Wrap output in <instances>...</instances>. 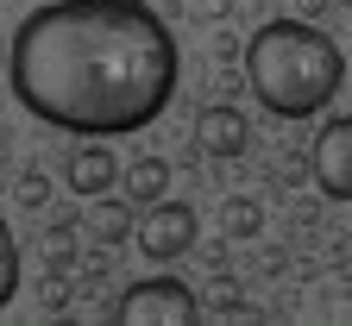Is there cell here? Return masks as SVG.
Masks as SVG:
<instances>
[{"label": "cell", "mask_w": 352, "mask_h": 326, "mask_svg": "<svg viewBox=\"0 0 352 326\" xmlns=\"http://www.w3.org/2000/svg\"><path fill=\"white\" fill-rule=\"evenodd\" d=\"M113 320H126V326H189V320H201V301L176 276H145V283H132L120 295Z\"/></svg>", "instance_id": "3957f363"}, {"label": "cell", "mask_w": 352, "mask_h": 326, "mask_svg": "<svg viewBox=\"0 0 352 326\" xmlns=\"http://www.w3.org/2000/svg\"><path fill=\"white\" fill-rule=\"evenodd\" d=\"M340 7H352V0H340Z\"/></svg>", "instance_id": "5bb4252c"}, {"label": "cell", "mask_w": 352, "mask_h": 326, "mask_svg": "<svg viewBox=\"0 0 352 326\" xmlns=\"http://www.w3.org/2000/svg\"><path fill=\"white\" fill-rule=\"evenodd\" d=\"M69 189L88 201V195H107L113 182H120V163H113V151L107 145H82V151H69Z\"/></svg>", "instance_id": "52a82bcc"}, {"label": "cell", "mask_w": 352, "mask_h": 326, "mask_svg": "<svg viewBox=\"0 0 352 326\" xmlns=\"http://www.w3.org/2000/svg\"><path fill=\"white\" fill-rule=\"evenodd\" d=\"M126 189H132V201H157V195H170V163L164 157H139V163H132L126 170Z\"/></svg>", "instance_id": "9c48e42d"}, {"label": "cell", "mask_w": 352, "mask_h": 326, "mask_svg": "<svg viewBox=\"0 0 352 326\" xmlns=\"http://www.w3.org/2000/svg\"><path fill=\"white\" fill-rule=\"evenodd\" d=\"M19 201L25 207H44V201H51V182H44V176H19Z\"/></svg>", "instance_id": "4fadbf2b"}, {"label": "cell", "mask_w": 352, "mask_h": 326, "mask_svg": "<svg viewBox=\"0 0 352 326\" xmlns=\"http://www.w3.org/2000/svg\"><path fill=\"white\" fill-rule=\"evenodd\" d=\"M189 245H195V207L157 195V201L139 213V251H145L151 264H176V257H189Z\"/></svg>", "instance_id": "277c9868"}, {"label": "cell", "mask_w": 352, "mask_h": 326, "mask_svg": "<svg viewBox=\"0 0 352 326\" xmlns=\"http://www.w3.org/2000/svg\"><path fill=\"white\" fill-rule=\"evenodd\" d=\"M88 245H126L132 239V201H120V195H88Z\"/></svg>", "instance_id": "ba28073f"}, {"label": "cell", "mask_w": 352, "mask_h": 326, "mask_svg": "<svg viewBox=\"0 0 352 326\" xmlns=\"http://www.w3.org/2000/svg\"><path fill=\"white\" fill-rule=\"evenodd\" d=\"M13 295H19V239H13L7 213H0V307H7Z\"/></svg>", "instance_id": "30bf717a"}, {"label": "cell", "mask_w": 352, "mask_h": 326, "mask_svg": "<svg viewBox=\"0 0 352 326\" xmlns=\"http://www.w3.org/2000/svg\"><path fill=\"white\" fill-rule=\"evenodd\" d=\"M308 170H315V189L327 201H352V113L327 119L308 145Z\"/></svg>", "instance_id": "5b68a950"}, {"label": "cell", "mask_w": 352, "mask_h": 326, "mask_svg": "<svg viewBox=\"0 0 352 326\" xmlns=\"http://www.w3.org/2000/svg\"><path fill=\"white\" fill-rule=\"evenodd\" d=\"M7 82L44 126L126 138L176 101L183 51L145 0H44L7 44Z\"/></svg>", "instance_id": "6da1fadb"}, {"label": "cell", "mask_w": 352, "mask_h": 326, "mask_svg": "<svg viewBox=\"0 0 352 326\" xmlns=\"http://www.w3.org/2000/svg\"><path fill=\"white\" fill-rule=\"evenodd\" d=\"M195 145H201L208 157H245L252 126H245L239 107H201V119H195Z\"/></svg>", "instance_id": "8992f818"}, {"label": "cell", "mask_w": 352, "mask_h": 326, "mask_svg": "<svg viewBox=\"0 0 352 326\" xmlns=\"http://www.w3.org/2000/svg\"><path fill=\"white\" fill-rule=\"evenodd\" d=\"M258 226H264V207L252 195H233L227 201V232H233V239H258Z\"/></svg>", "instance_id": "8fae6325"}, {"label": "cell", "mask_w": 352, "mask_h": 326, "mask_svg": "<svg viewBox=\"0 0 352 326\" xmlns=\"http://www.w3.org/2000/svg\"><path fill=\"white\" fill-rule=\"evenodd\" d=\"M245 82L277 119H315L346 82V51L308 19H271L245 44Z\"/></svg>", "instance_id": "7a4b0ae2"}, {"label": "cell", "mask_w": 352, "mask_h": 326, "mask_svg": "<svg viewBox=\"0 0 352 326\" xmlns=\"http://www.w3.org/2000/svg\"><path fill=\"white\" fill-rule=\"evenodd\" d=\"M208 295H214V307H220V314H245V301H239V289L227 283V276H214V283H208Z\"/></svg>", "instance_id": "7c38bea8"}]
</instances>
